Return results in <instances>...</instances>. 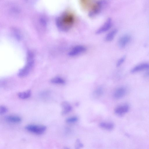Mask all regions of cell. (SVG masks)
<instances>
[{"mask_svg": "<svg viewBox=\"0 0 149 149\" xmlns=\"http://www.w3.org/2000/svg\"><path fill=\"white\" fill-rule=\"evenodd\" d=\"M25 1L28 3H29L31 4H33L36 2L37 0H25Z\"/></svg>", "mask_w": 149, "mask_h": 149, "instance_id": "24", "label": "cell"}, {"mask_svg": "<svg viewBox=\"0 0 149 149\" xmlns=\"http://www.w3.org/2000/svg\"><path fill=\"white\" fill-rule=\"evenodd\" d=\"M103 90L102 88L99 87L97 88L94 91V95L97 97L100 96L103 94Z\"/></svg>", "mask_w": 149, "mask_h": 149, "instance_id": "17", "label": "cell"}, {"mask_svg": "<svg viewBox=\"0 0 149 149\" xmlns=\"http://www.w3.org/2000/svg\"><path fill=\"white\" fill-rule=\"evenodd\" d=\"M39 23L43 26H46L47 25V21L45 18L43 17H40L39 19Z\"/></svg>", "mask_w": 149, "mask_h": 149, "instance_id": "22", "label": "cell"}, {"mask_svg": "<svg viewBox=\"0 0 149 149\" xmlns=\"http://www.w3.org/2000/svg\"><path fill=\"white\" fill-rule=\"evenodd\" d=\"M118 32L116 29H114L109 32L106 35L104 39L107 42H110L113 40Z\"/></svg>", "mask_w": 149, "mask_h": 149, "instance_id": "13", "label": "cell"}, {"mask_svg": "<svg viewBox=\"0 0 149 149\" xmlns=\"http://www.w3.org/2000/svg\"><path fill=\"white\" fill-rule=\"evenodd\" d=\"M51 83L55 84L63 85L65 83V80L60 77H56L51 79L50 80Z\"/></svg>", "mask_w": 149, "mask_h": 149, "instance_id": "15", "label": "cell"}, {"mask_svg": "<svg viewBox=\"0 0 149 149\" xmlns=\"http://www.w3.org/2000/svg\"><path fill=\"white\" fill-rule=\"evenodd\" d=\"M130 109V106L128 104H123L117 107L114 109V112L116 114L121 116L127 113Z\"/></svg>", "mask_w": 149, "mask_h": 149, "instance_id": "9", "label": "cell"}, {"mask_svg": "<svg viewBox=\"0 0 149 149\" xmlns=\"http://www.w3.org/2000/svg\"><path fill=\"white\" fill-rule=\"evenodd\" d=\"M8 111L7 108L5 106L1 105L0 106V114L2 115L6 113Z\"/></svg>", "mask_w": 149, "mask_h": 149, "instance_id": "21", "label": "cell"}, {"mask_svg": "<svg viewBox=\"0 0 149 149\" xmlns=\"http://www.w3.org/2000/svg\"><path fill=\"white\" fill-rule=\"evenodd\" d=\"M149 70V63H143L133 67L131 70L132 73H135L144 70Z\"/></svg>", "mask_w": 149, "mask_h": 149, "instance_id": "10", "label": "cell"}, {"mask_svg": "<svg viewBox=\"0 0 149 149\" xmlns=\"http://www.w3.org/2000/svg\"><path fill=\"white\" fill-rule=\"evenodd\" d=\"M106 0H99L97 1L94 7L88 13V15L90 17H94L100 14L107 4Z\"/></svg>", "mask_w": 149, "mask_h": 149, "instance_id": "3", "label": "cell"}, {"mask_svg": "<svg viewBox=\"0 0 149 149\" xmlns=\"http://www.w3.org/2000/svg\"><path fill=\"white\" fill-rule=\"evenodd\" d=\"M131 40V37L130 35L127 34L123 35L118 40V45L120 48H124L130 42Z\"/></svg>", "mask_w": 149, "mask_h": 149, "instance_id": "8", "label": "cell"}, {"mask_svg": "<svg viewBox=\"0 0 149 149\" xmlns=\"http://www.w3.org/2000/svg\"><path fill=\"white\" fill-rule=\"evenodd\" d=\"M4 119L8 122L13 123H19L22 121L20 117L13 115H7L5 116Z\"/></svg>", "mask_w": 149, "mask_h": 149, "instance_id": "11", "label": "cell"}, {"mask_svg": "<svg viewBox=\"0 0 149 149\" xmlns=\"http://www.w3.org/2000/svg\"><path fill=\"white\" fill-rule=\"evenodd\" d=\"M13 33L15 37L18 40H20L21 36L20 31L16 28H13Z\"/></svg>", "mask_w": 149, "mask_h": 149, "instance_id": "18", "label": "cell"}, {"mask_svg": "<svg viewBox=\"0 0 149 149\" xmlns=\"http://www.w3.org/2000/svg\"><path fill=\"white\" fill-rule=\"evenodd\" d=\"M62 108L61 113L64 115L70 112L72 109V107L70 104L66 101L63 102L61 104Z\"/></svg>", "mask_w": 149, "mask_h": 149, "instance_id": "12", "label": "cell"}, {"mask_svg": "<svg viewBox=\"0 0 149 149\" xmlns=\"http://www.w3.org/2000/svg\"><path fill=\"white\" fill-rule=\"evenodd\" d=\"M74 18L73 15L68 13H64L56 19L55 22L58 29L61 31L66 32L72 27Z\"/></svg>", "mask_w": 149, "mask_h": 149, "instance_id": "1", "label": "cell"}, {"mask_svg": "<svg viewBox=\"0 0 149 149\" xmlns=\"http://www.w3.org/2000/svg\"><path fill=\"white\" fill-rule=\"evenodd\" d=\"M126 57L125 56H123L120 58L117 61L116 63V66L117 67H119L124 62L125 59Z\"/></svg>", "mask_w": 149, "mask_h": 149, "instance_id": "20", "label": "cell"}, {"mask_svg": "<svg viewBox=\"0 0 149 149\" xmlns=\"http://www.w3.org/2000/svg\"><path fill=\"white\" fill-rule=\"evenodd\" d=\"M31 95V91L30 90H28L24 91L19 93H18L17 96L21 99H26L29 98Z\"/></svg>", "mask_w": 149, "mask_h": 149, "instance_id": "14", "label": "cell"}, {"mask_svg": "<svg viewBox=\"0 0 149 149\" xmlns=\"http://www.w3.org/2000/svg\"><path fill=\"white\" fill-rule=\"evenodd\" d=\"M78 118L76 116H72L68 117L66 119V122L67 123H72L77 121Z\"/></svg>", "mask_w": 149, "mask_h": 149, "instance_id": "19", "label": "cell"}, {"mask_svg": "<svg viewBox=\"0 0 149 149\" xmlns=\"http://www.w3.org/2000/svg\"><path fill=\"white\" fill-rule=\"evenodd\" d=\"M25 129L27 131L36 134L40 135L43 134L47 129L45 125H39L29 124L26 125Z\"/></svg>", "mask_w": 149, "mask_h": 149, "instance_id": "4", "label": "cell"}, {"mask_svg": "<svg viewBox=\"0 0 149 149\" xmlns=\"http://www.w3.org/2000/svg\"><path fill=\"white\" fill-rule=\"evenodd\" d=\"M83 146V144L81 142L79 139H77L76 140V143L75 148L76 149H79Z\"/></svg>", "mask_w": 149, "mask_h": 149, "instance_id": "23", "label": "cell"}, {"mask_svg": "<svg viewBox=\"0 0 149 149\" xmlns=\"http://www.w3.org/2000/svg\"><path fill=\"white\" fill-rule=\"evenodd\" d=\"M86 50V47L84 46L78 45L74 47L68 54L70 57H75L85 52Z\"/></svg>", "mask_w": 149, "mask_h": 149, "instance_id": "5", "label": "cell"}, {"mask_svg": "<svg viewBox=\"0 0 149 149\" xmlns=\"http://www.w3.org/2000/svg\"><path fill=\"white\" fill-rule=\"evenodd\" d=\"M112 25V19L108 18L104 24L96 31L95 34L100 35L108 31L111 28Z\"/></svg>", "mask_w": 149, "mask_h": 149, "instance_id": "6", "label": "cell"}, {"mask_svg": "<svg viewBox=\"0 0 149 149\" xmlns=\"http://www.w3.org/2000/svg\"><path fill=\"white\" fill-rule=\"evenodd\" d=\"M99 126L104 129L111 130L113 128L114 125L113 123L111 122H102L100 123Z\"/></svg>", "mask_w": 149, "mask_h": 149, "instance_id": "16", "label": "cell"}, {"mask_svg": "<svg viewBox=\"0 0 149 149\" xmlns=\"http://www.w3.org/2000/svg\"><path fill=\"white\" fill-rule=\"evenodd\" d=\"M127 93V90L125 87L121 86L117 88L113 93V98L116 100L124 97Z\"/></svg>", "mask_w": 149, "mask_h": 149, "instance_id": "7", "label": "cell"}, {"mask_svg": "<svg viewBox=\"0 0 149 149\" xmlns=\"http://www.w3.org/2000/svg\"><path fill=\"white\" fill-rule=\"evenodd\" d=\"M34 54L31 51H28L26 54V63L25 65L19 70L17 73L20 77H24L27 76L33 66L34 64Z\"/></svg>", "mask_w": 149, "mask_h": 149, "instance_id": "2", "label": "cell"}, {"mask_svg": "<svg viewBox=\"0 0 149 149\" xmlns=\"http://www.w3.org/2000/svg\"><path fill=\"white\" fill-rule=\"evenodd\" d=\"M144 75L147 77H149V71H147L145 74Z\"/></svg>", "mask_w": 149, "mask_h": 149, "instance_id": "25", "label": "cell"}]
</instances>
